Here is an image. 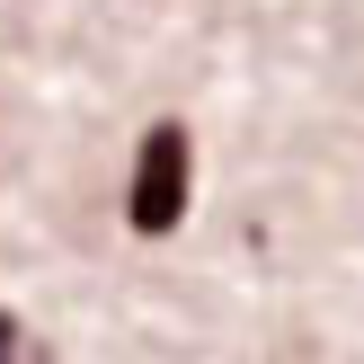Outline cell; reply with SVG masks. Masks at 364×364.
<instances>
[{"instance_id":"cell-1","label":"cell","mask_w":364,"mask_h":364,"mask_svg":"<svg viewBox=\"0 0 364 364\" xmlns=\"http://www.w3.org/2000/svg\"><path fill=\"white\" fill-rule=\"evenodd\" d=\"M187 187H196V142L178 116H160L151 134H142L134 151V187H124V223L142 231V240H169L178 213H187Z\"/></svg>"},{"instance_id":"cell-2","label":"cell","mask_w":364,"mask_h":364,"mask_svg":"<svg viewBox=\"0 0 364 364\" xmlns=\"http://www.w3.org/2000/svg\"><path fill=\"white\" fill-rule=\"evenodd\" d=\"M0 364H45V355H36V338H27V329H18V320H9V311H0Z\"/></svg>"}]
</instances>
